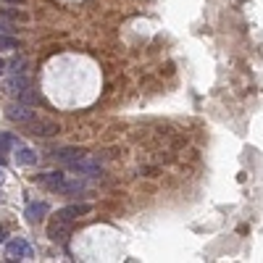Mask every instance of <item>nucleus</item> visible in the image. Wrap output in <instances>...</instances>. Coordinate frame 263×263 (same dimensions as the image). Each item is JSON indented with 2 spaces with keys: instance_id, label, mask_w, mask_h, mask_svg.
Masks as SVG:
<instances>
[{
  "instance_id": "nucleus-1",
  "label": "nucleus",
  "mask_w": 263,
  "mask_h": 263,
  "mask_svg": "<svg viewBox=\"0 0 263 263\" xmlns=\"http://www.w3.org/2000/svg\"><path fill=\"white\" fill-rule=\"evenodd\" d=\"M26 127H29V132H32V134H37V137H53V134H58V132H61V127L55 124V121L40 119V116H34Z\"/></svg>"
},
{
  "instance_id": "nucleus-2",
  "label": "nucleus",
  "mask_w": 263,
  "mask_h": 263,
  "mask_svg": "<svg viewBox=\"0 0 263 263\" xmlns=\"http://www.w3.org/2000/svg\"><path fill=\"white\" fill-rule=\"evenodd\" d=\"M5 253H8V258H11V261L32 258V248L26 245V240H21V237H13L11 242H5Z\"/></svg>"
},
{
  "instance_id": "nucleus-3",
  "label": "nucleus",
  "mask_w": 263,
  "mask_h": 263,
  "mask_svg": "<svg viewBox=\"0 0 263 263\" xmlns=\"http://www.w3.org/2000/svg\"><path fill=\"white\" fill-rule=\"evenodd\" d=\"M5 114L11 121H18V124H29V121L37 116L29 106H24V103H11V106L5 108Z\"/></svg>"
},
{
  "instance_id": "nucleus-4",
  "label": "nucleus",
  "mask_w": 263,
  "mask_h": 263,
  "mask_svg": "<svg viewBox=\"0 0 263 263\" xmlns=\"http://www.w3.org/2000/svg\"><path fill=\"white\" fill-rule=\"evenodd\" d=\"M69 168H71V171H77V174H82V176H100L103 174L100 163L87 161V155L79 158V161H74V163H69Z\"/></svg>"
},
{
  "instance_id": "nucleus-5",
  "label": "nucleus",
  "mask_w": 263,
  "mask_h": 263,
  "mask_svg": "<svg viewBox=\"0 0 263 263\" xmlns=\"http://www.w3.org/2000/svg\"><path fill=\"white\" fill-rule=\"evenodd\" d=\"M69 234H71V221L55 219L50 227H48V237H50L53 242H66V240H69Z\"/></svg>"
},
{
  "instance_id": "nucleus-6",
  "label": "nucleus",
  "mask_w": 263,
  "mask_h": 263,
  "mask_svg": "<svg viewBox=\"0 0 263 263\" xmlns=\"http://www.w3.org/2000/svg\"><path fill=\"white\" fill-rule=\"evenodd\" d=\"M90 211H92V205H87V203H74V205H66V208H61L55 219H61V221H74L77 216H84V213H90Z\"/></svg>"
},
{
  "instance_id": "nucleus-7",
  "label": "nucleus",
  "mask_w": 263,
  "mask_h": 263,
  "mask_svg": "<svg viewBox=\"0 0 263 263\" xmlns=\"http://www.w3.org/2000/svg\"><path fill=\"white\" fill-rule=\"evenodd\" d=\"M63 179H66V174H61V171H48V174L34 176V182H40V184H45V187H50V190H55V192L61 190Z\"/></svg>"
},
{
  "instance_id": "nucleus-8",
  "label": "nucleus",
  "mask_w": 263,
  "mask_h": 263,
  "mask_svg": "<svg viewBox=\"0 0 263 263\" xmlns=\"http://www.w3.org/2000/svg\"><path fill=\"white\" fill-rule=\"evenodd\" d=\"M55 161H61V163H74V161H79V158H84L87 153H84V150H79V147H63V150H55Z\"/></svg>"
},
{
  "instance_id": "nucleus-9",
  "label": "nucleus",
  "mask_w": 263,
  "mask_h": 263,
  "mask_svg": "<svg viewBox=\"0 0 263 263\" xmlns=\"http://www.w3.org/2000/svg\"><path fill=\"white\" fill-rule=\"evenodd\" d=\"M50 211V205L48 203H29V205H26V219H29V221H40V219H45V213H48Z\"/></svg>"
},
{
  "instance_id": "nucleus-10",
  "label": "nucleus",
  "mask_w": 263,
  "mask_h": 263,
  "mask_svg": "<svg viewBox=\"0 0 263 263\" xmlns=\"http://www.w3.org/2000/svg\"><path fill=\"white\" fill-rule=\"evenodd\" d=\"M84 190H87V184H84V182H79V179H63L58 192H63V195H79Z\"/></svg>"
},
{
  "instance_id": "nucleus-11",
  "label": "nucleus",
  "mask_w": 263,
  "mask_h": 263,
  "mask_svg": "<svg viewBox=\"0 0 263 263\" xmlns=\"http://www.w3.org/2000/svg\"><path fill=\"white\" fill-rule=\"evenodd\" d=\"M16 163H24V166H32L37 163V153L29 147H18V153H16Z\"/></svg>"
},
{
  "instance_id": "nucleus-12",
  "label": "nucleus",
  "mask_w": 263,
  "mask_h": 263,
  "mask_svg": "<svg viewBox=\"0 0 263 263\" xmlns=\"http://www.w3.org/2000/svg\"><path fill=\"white\" fill-rule=\"evenodd\" d=\"M26 87H29V79H26L24 74H13V79L8 82V90L16 92V95H18V92H24Z\"/></svg>"
},
{
  "instance_id": "nucleus-13",
  "label": "nucleus",
  "mask_w": 263,
  "mask_h": 263,
  "mask_svg": "<svg viewBox=\"0 0 263 263\" xmlns=\"http://www.w3.org/2000/svg\"><path fill=\"white\" fill-rule=\"evenodd\" d=\"M16 48H18V42L11 34H0V50H16Z\"/></svg>"
},
{
  "instance_id": "nucleus-14",
  "label": "nucleus",
  "mask_w": 263,
  "mask_h": 263,
  "mask_svg": "<svg viewBox=\"0 0 263 263\" xmlns=\"http://www.w3.org/2000/svg\"><path fill=\"white\" fill-rule=\"evenodd\" d=\"M24 66H26V58H13L11 61V74H24Z\"/></svg>"
},
{
  "instance_id": "nucleus-15",
  "label": "nucleus",
  "mask_w": 263,
  "mask_h": 263,
  "mask_svg": "<svg viewBox=\"0 0 263 263\" xmlns=\"http://www.w3.org/2000/svg\"><path fill=\"white\" fill-rule=\"evenodd\" d=\"M13 145H16V139H13L11 134H0V147H3V150L13 147Z\"/></svg>"
},
{
  "instance_id": "nucleus-16",
  "label": "nucleus",
  "mask_w": 263,
  "mask_h": 263,
  "mask_svg": "<svg viewBox=\"0 0 263 263\" xmlns=\"http://www.w3.org/2000/svg\"><path fill=\"white\" fill-rule=\"evenodd\" d=\"M3 16H8V18H18V21H26V13H21V11H3Z\"/></svg>"
},
{
  "instance_id": "nucleus-17",
  "label": "nucleus",
  "mask_w": 263,
  "mask_h": 263,
  "mask_svg": "<svg viewBox=\"0 0 263 263\" xmlns=\"http://www.w3.org/2000/svg\"><path fill=\"white\" fill-rule=\"evenodd\" d=\"M5 237H8V232H5V227H3V224H0V245L5 242Z\"/></svg>"
},
{
  "instance_id": "nucleus-18",
  "label": "nucleus",
  "mask_w": 263,
  "mask_h": 263,
  "mask_svg": "<svg viewBox=\"0 0 263 263\" xmlns=\"http://www.w3.org/2000/svg\"><path fill=\"white\" fill-rule=\"evenodd\" d=\"M5 3H24V0H5Z\"/></svg>"
},
{
  "instance_id": "nucleus-19",
  "label": "nucleus",
  "mask_w": 263,
  "mask_h": 263,
  "mask_svg": "<svg viewBox=\"0 0 263 263\" xmlns=\"http://www.w3.org/2000/svg\"><path fill=\"white\" fill-rule=\"evenodd\" d=\"M0 74H3V61H0Z\"/></svg>"
}]
</instances>
